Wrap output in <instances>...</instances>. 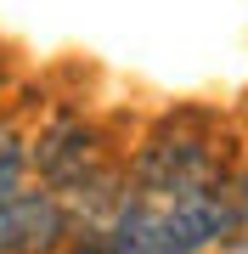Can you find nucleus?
Segmentation results:
<instances>
[{"mask_svg":"<svg viewBox=\"0 0 248 254\" xmlns=\"http://www.w3.org/2000/svg\"><path fill=\"white\" fill-rule=\"evenodd\" d=\"M220 181H226V170H220V158H214V147L198 141V136H181V130L152 136L136 153V164H130V187H136L141 198H152V203L192 198V192H209Z\"/></svg>","mask_w":248,"mask_h":254,"instance_id":"obj_1","label":"nucleus"},{"mask_svg":"<svg viewBox=\"0 0 248 254\" xmlns=\"http://www.w3.org/2000/svg\"><path fill=\"white\" fill-rule=\"evenodd\" d=\"M68 237L74 220L51 187H17L0 198V254H56Z\"/></svg>","mask_w":248,"mask_h":254,"instance_id":"obj_2","label":"nucleus"},{"mask_svg":"<svg viewBox=\"0 0 248 254\" xmlns=\"http://www.w3.org/2000/svg\"><path fill=\"white\" fill-rule=\"evenodd\" d=\"M101 164V136L91 119L79 113H56L34 141H28V170H40V181L51 192H68L85 170Z\"/></svg>","mask_w":248,"mask_h":254,"instance_id":"obj_3","label":"nucleus"},{"mask_svg":"<svg viewBox=\"0 0 248 254\" xmlns=\"http://www.w3.org/2000/svg\"><path fill=\"white\" fill-rule=\"evenodd\" d=\"M107 237H113L119 254H198V243L186 237L181 220H175V209L141 198V192H130V203L113 215Z\"/></svg>","mask_w":248,"mask_h":254,"instance_id":"obj_4","label":"nucleus"},{"mask_svg":"<svg viewBox=\"0 0 248 254\" xmlns=\"http://www.w3.org/2000/svg\"><path fill=\"white\" fill-rule=\"evenodd\" d=\"M23 175H28V141L11 125H0V198H11L23 187Z\"/></svg>","mask_w":248,"mask_h":254,"instance_id":"obj_5","label":"nucleus"},{"mask_svg":"<svg viewBox=\"0 0 248 254\" xmlns=\"http://www.w3.org/2000/svg\"><path fill=\"white\" fill-rule=\"evenodd\" d=\"M56 254H119V249H113V237H107V232H74Z\"/></svg>","mask_w":248,"mask_h":254,"instance_id":"obj_6","label":"nucleus"},{"mask_svg":"<svg viewBox=\"0 0 248 254\" xmlns=\"http://www.w3.org/2000/svg\"><path fill=\"white\" fill-rule=\"evenodd\" d=\"M0 85H6V63H0Z\"/></svg>","mask_w":248,"mask_h":254,"instance_id":"obj_7","label":"nucleus"}]
</instances>
